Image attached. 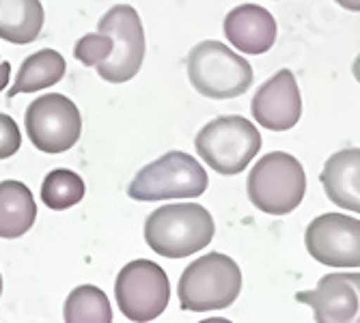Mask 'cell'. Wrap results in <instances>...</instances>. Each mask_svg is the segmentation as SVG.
<instances>
[{
  "label": "cell",
  "instance_id": "cell-6",
  "mask_svg": "<svg viewBox=\"0 0 360 323\" xmlns=\"http://www.w3.org/2000/svg\"><path fill=\"white\" fill-rule=\"evenodd\" d=\"M196 153L220 175L242 173L261 149L259 129L240 114H226L210 121L194 140Z\"/></svg>",
  "mask_w": 360,
  "mask_h": 323
},
{
  "label": "cell",
  "instance_id": "cell-23",
  "mask_svg": "<svg viewBox=\"0 0 360 323\" xmlns=\"http://www.w3.org/2000/svg\"><path fill=\"white\" fill-rule=\"evenodd\" d=\"M337 5H341L343 9H347V11H356V13H360V0H335Z\"/></svg>",
  "mask_w": 360,
  "mask_h": 323
},
{
  "label": "cell",
  "instance_id": "cell-7",
  "mask_svg": "<svg viewBox=\"0 0 360 323\" xmlns=\"http://www.w3.org/2000/svg\"><path fill=\"white\" fill-rule=\"evenodd\" d=\"M97 30L112 39L110 58L95 67L100 78L110 84L132 80L145 60V30L139 11L129 5H115L97 22Z\"/></svg>",
  "mask_w": 360,
  "mask_h": 323
},
{
  "label": "cell",
  "instance_id": "cell-17",
  "mask_svg": "<svg viewBox=\"0 0 360 323\" xmlns=\"http://www.w3.org/2000/svg\"><path fill=\"white\" fill-rule=\"evenodd\" d=\"M65 58L56 50H39L30 54L18 72L15 84L7 91L9 97H15L18 93H35L41 88H48L63 80L65 76Z\"/></svg>",
  "mask_w": 360,
  "mask_h": 323
},
{
  "label": "cell",
  "instance_id": "cell-9",
  "mask_svg": "<svg viewBox=\"0 0 360 323\" xmlns=\"http://www.w3.org/2000/svg\"><path fill=\"white\" fill-rule=\"evenodd\" d=\"M115 296L129 321H153L169 306L171 282L158 263L139 258L119 272Z\"/></svg>",
  "mask_w": 360,
  "mask_h": 323
},
{
  "label": "cell",
  "instance_id": "cell-8",
  "mask_svg": "<svg viewBox=\"0 0 360 323\" xmlns=\"http://www.w3.org/2000/svg\"><path fill=\"white\" fill-rule=\"evenodd\" d=\"M30 143L41 153H63L72 149L82 132L78 106L60 93H48L30 102L24 114Z\"/></svg>",
  "mask_w": 360,
  "mask_h": 323
},
{
  "label": "cell",
  "instance_id": "cell-11",
  "mask_svg": "<svg viewBox=\"0 0 360 323\" xmlns=\"http://www.w3.org/2000/svg\"><path fill=\"white\" fill-rule=\"evenodd\" d=\"M296 302L313 308L317 323H360V274H326Z\"/></svg>",
  "mask_w": 360,
  "mask_h": 323
},
{
  "label": "cell",
  "instance_id": "cell-13",
  "mask_svg": "<svg viewBox=\"0 0 360 323\" xmlns=\"http://www.w3.org/2000/svg\"><path fill=\"white\" fill-rule=\"evenodd\" d=\"M276 20L259 5H240L224 18V37L244 54H264L276 41Z\"/></svg>",
  "mask_w": 360,
  "mask_h": 323
},
{
  "label": "cell",
  "instance_id": "cell-2",
  "mask_svg": "<svg viewBox=\"0 0 360 323\" xmlns=\"http://www.w3.org/2000/svg\"><path fill=\"white\" fill-rule=\"evenodd\" d=\"M242 291V272L231 256L207 252L192 261L177 284V298L184 310L207 312L229 308Z\"/></svg>",
  "mask_w": 360,
  "mask_h": 323
},
{
  "label": "cell",
  "instance_id": "cell-10",
  "mask_svg": "<svg viewBox=\"0 0 360 323\" xmlns=\"http://www.w3.org/2000/svg\"><path fill=\"white\" fill-rule=\"evenodd\" d=\"M309 254L328 268H360V220L345 213L317 216L304 233Z\"/></svg>",
  "mask_w": 360,
  "mask_h": 323
},
{
  "label": "cell",
  "instance_id": "cell-22",
  "mask_svg": "<svg viewBox=\"0 0 360 323\" xmlns=\"http://www.w3.org/2000/svg\"><path fill=\"white\" fill-rule=\"evenodd\" d=\"M9 76H11V65H9V60H0V91L7 88Z\"/></svg>",
  "mask_w": 360,
  "mask_h": 323
},
{
  "label": "cell",
  "instance_id": "cell-21",
  "mask_svg": "<svg viewBox=\"0 0 360 323\" xmlns=\"http://www.w3.org/2000/svg\"><path fill=\"white\" fill-rule=\"evenodd\" d=\"M20 145H22V134L18 123L9 114H0V159L15 155Z\"/></svg>",
  "mask_w": 360,
  "mask_h": 323
},
{
  "label": "cell",
  "instance_id": "cell-5",
  "mask_svg": "<svg viewBox=\"0 0 360 323\" xmlns=\"http://www.w3.org/2000/svg\"><path fill=\"white\" fill-rule=\"evenodd\" d=\"M190 84L210 100H233L252 84V67L246 58L220 41H201L188 54Z\"/></svg>",
  "mask_w": 360,
  "mask_h": 323
},
{
  "label": "cell",
  "instance_id": "cell-15",
  "mask_svg": "<svg viewBox=\"0 0 360 323\" xmlns=\"http://www.w3.org/2000/svg\"><path fill=\"white\" fill-rule=\"evenodd\" d=\"M37 205L22 181H0V239H18L32 229Z\"/></svg>",
  "mask_w": 360,
  "mask_h": 323
},
{
  "label": "cell",
  "instance_id": "cell-16",
  "mask_svg": "<svg viewBox=\"0 0 360 323\" xmlns=\"http://www.w3.org/2000/svg\"><path fill=\"white\" fill-rule=\"evenodd\" d=\"M44 28L39 0H0V39L9 44H32Z\"/></svg>",
  "mask_w": 360,
  "mask_h": 323
},
{
  "label": "cell",
  "instance_id": "cell-19",
  "mask_svg": "<svg viewBox=\"0 0 360 323\" xmlns=\"http://www.w3.org/2000/svg\"><path fill=\"white\" fill-rule=\"evenodd\" d=\"M84 181L80 175L68 169H56L52 171L41 185V201L54 211L70 209L78 205L84 199Z\"/></svg>",
  "mask_w": 360,
  "mask_h": 323
},
{
  "label": "cell",
  "instance_id": "cell-20",
  "mask_svg": "<svg viewBox=\"0 0 360 323\" xmlns=\"http://www.w3.org/2000/svg\"><path fill=\"white\" fill-rule=\"evenodd\" d=\"M110 54H112V39L106 35V32H100V30L78 39V44L74 48V56L82 65H86V67H97V65L108 60Z\"/></svg>",
  "mask_w": 360,
  "mask_h": 323
},
{
  "label": "cell",
  "instance_id": "cell-12",
  "mask_svg": "<svg viewBox=\"0 0 360 323\" xmlns=\"http://www.w3.org/2000/svg\"><path fill=\"white\" fill-rule=\"evenodd\" d=\"M257 123L272 132H287L302 117V97L289 70H281L259 86L250 104Z\"/></svg>",
  "mask_w": 360,
  "mask_h": 323
},
{
  "label": "cell",
  "instance_id": "cell-25",
  "mask_svg": "<svg viewBox=\"0 0 360 323\" xmlns=\"http://www.w3.org/2000/svg\"><path fill=\"white\" fill-rule=\"evenodd\" d=\"M0 296H3V276H0Z\"/></svg>",
  "mask_w": 360,
  "mask_h": 323
},
{
  "label": "cell",
  "instance_id": "cell-18",
  "mask_svg": "<svg viewBox=\"0 0 360 323\" xmlns=\"http://www.w3.org/2000/svg\"><path fill=\"white\" fill-rule=\"evenodd\" d=\"M63 317L68 323H110L112 308L102 289L93 284H80L65 302Z\"/></svg>",
  "mask_w": 360,
  "mask_h": 323
},
{
  "label": "cell",
  "instance_id": "cell-14",
  "mask_svg": "<svg viewBox=\"0 0 360 323\" xmlns=\"http://www.w3.org/2000/svg\"><path fill=\"white\" fill-rule=\"evenodd\" d=\"M333 205L360 213V149H343L326 159L319 175Z\"/></svg>",
  "mask_w": 360,
  "mask_h": 323
},
{
  "label": "cell",
  "instance_id": "cell-3",
  "mask_svg": "<svg viewBox=\"0 0 360 323\" xmlns=\"http://www.w3.org/2000/svg\"><path fill=\"white\" fill-rule=\"evenodd\" d=\"M210 185L205 169L192 155L171 151L147 164L127 185V197L143 203L199 199Z\"/></svg>",
  "mask_w": 360,
  "mask_h": 323
},
{
  "label": "cell",
  "instance_id": "cell-1",
  "mask_svg": "<svg viewBox=\"0 0 360 323\" xmlns=\"http://www.w3.org/2000/svg\"><path fill=\"white\" fill-rule=\"evenodd\" d=\"M216 233L212 213L203 205H162L145 222L149 248L167 258H184L203 250Z\"/></svg>",
  "mask_w": 360,
  "mask_h": 323
},
{
  "label": "cell",
  "instance_id": "cell-4",
  "mask_svg": "<svg viewBox=\"0 0 360 323\" xmlns=\"http://www.w3.org/2000/svg\"><path fill=\"white\" fill-rule=\"evenodd\" d=\"M246 190L250 203L259 211L285 216L302 203L307 194V175L293 155L274 151L264 155L252 166Z\"/></svg>",
  "mask_w": 360,
  "mask_h": 323
},
{
  "label": "cell",
  "instance_id": "cell-24",
  "mask_svg": "<svg viewBox=\"0 0 360 323\" xmlns=\"http://www.w3.org/2000/svg\"><path fill=\"white\" fill-rule=\"evenodd\" d=\"M352 72H354V78L360 82V54L356 56V60H354V65H352Z\"/></svg>",
  "mask_w": 360,
  "mask_h": 323
}]
</instances>
